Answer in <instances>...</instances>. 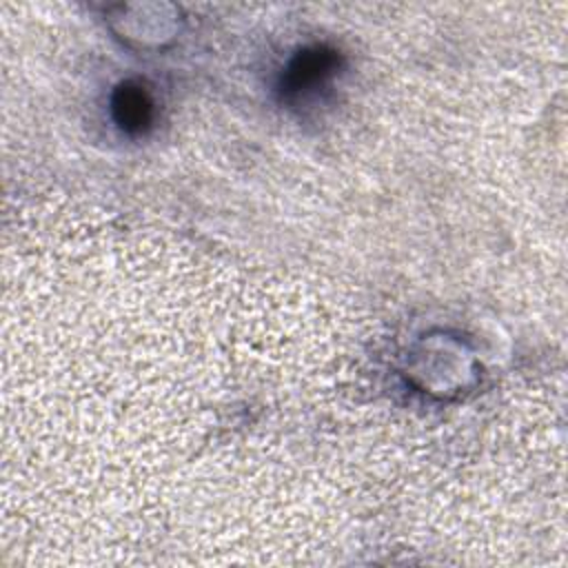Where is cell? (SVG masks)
<instances>
[{
    "mask_svg": "<svg viewBox=\"0 0 568 568\" xmlns=\"http://www.w3.org/2000/svg\"><path fill=\"white\" fill-rule=\"evenodd\" d=\"M337 67V55L326 49H311L300 53L282 78V87L286 93H302L311 91L313 87L322 84Z\"/></svg>",
    "mask_w": 568,
    "mask_h": 568,
    "instance_id": "1",
    "label": "cell"
},
{
    "mask_svg": "<svg viewBox=\"0 0 568 568\" xmlns=\"http://www.w3.org/2000/svg\"><path fill=\"white\" fill-rule=\"evenodd\" d=\"M113 113L122 129L142 131L151 120V102L142 89L124 84L113 98Z\"/></svg>",
    "mask_w": 568,
    "mask_h": 568,
    "instance_id": "2",
    "label": "cell"
}]
</instances>
